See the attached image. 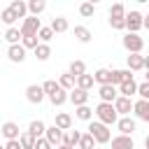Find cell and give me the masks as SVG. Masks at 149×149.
<instances>
[{"label":"cell","mask_w":149,"mask_h":149,"mask_svg":"<svg viewBox=\"0 0 149 149\" xmlns=\"http://www.w3.org/2000/svg\"><path fill=\"white\" fill-rule=\"evenodd\" d=\"M86 133L95 140V144H107V142L112 140L109 126H105V123H100V121H91V123H88V128H86Z\"/></svg>","instance_id":"1"},{"label":"cell","mask_w":149,"mask_h":149,"mask_svg":"<svg viewBox=\"0 0 149 149\" xmlns=\"http://www.w3.org/2000/svg\"><path fill=\"white\" fill-rule=\"evenodd\" d=\"M93 112H95L98 121H100V123H105V126H112V123H116V121H119V114H116V109H114V105H112V102H100Z\"/></svg>","instance_id":"2"},{"label":"cell","mask_w":149,"mask_h":149,"mask_svg":"<svg viewBox=\"0 0 149 149\" xmlns=\"http://www.w3.org/2000/svg\"><path fill=\"white\" fill-rule=\"evenodd\" d=\"M121 44H123V49L128 54H142V49H144V40L137 33H126L123 40H121Z\"/></svg>","instance_id":"3"},{"label":"cell","mask_w":149,"mask_h":149,"mask_svg":"<svg viewBox=\"0 0 149 149\" xmlns=\"http://www.w3.org/2000/svg\"><path fill=\"white\" fill-rule=\"evenodd\" d=\"M40 28H42L40 19L28 14V16L21 21V28H19V30H21V35H23V37H33V35H37V33H40Z\"/></svg>","instance_id":"4"},{"label":"cell","mask_w":149,"mask_h":149,"mask_svg":"<svg viewBox=\"0 0 149 149\" xmlns=\"http://www.w3.org/2000/svg\"><path fill=\"white\" fill-rule=\"evenodd\" d=\"M144 16L137 12V9H130V12H126V30L128 33H137L140 28H144Z\"/></svg>","instance_id":"5"},{"label":"cell","mask_w":149,"mask_h":149,"mask_svg":"<svg viewBox=\"0 0 149 149\" xmlns=\"http://www.w3.org/2000/svg\"><path fill=\"white\" fill-rule=\"evenodd\" d=\"M44 98H47V93H44L42 84H30V86L26 88V100H28V102H33V105H40Z\"/></svg>","instance_id":"6"},{"label":"cell","mask_w":149,"mask_h":149,"mask_svg":"<svg viewBox=\"0 0 149 149\" xmlns=\"http://www.w3.org/2000/svg\"><path fill=\"white\" fill-rule=\"evenodd\" d=\"M98 95H100V102H112L119 98V88L114 84H105V86H98Z\"/></svg>","instance_id":"7"},{"label":"cell","mask_w":149,"mask_h":149,"mask_svg":"<svg viewBox=\"0 0 149 149\" xmlns=\"http://www.w3.org/2000/svg\"><path fill=\"white\" fill-rule=\"evenodd\" d=\"M114 109H116L119 116H128V114L133 112V98H123V95H119V98L114 100Z\"/></svg>","instance_id":"8"},{"label":"cell","mask_w":149,"mask_h":149,"mask_svg":"<svg viewBox=\"0 0 149 149\" xmlns=\"http://www.w3.org/2000/svg\"><path fill=\"white\" fill-rule=\"evenodd\" d=\"M0 133H2V137H5L7 142L21 137V133H19V123H14V121H5V123L0 126Z\"/></svg>","instance_id":"9"},{"label":"cell","mask_w":149,"mask_h":149,"mask_svg":"<svg viewBox=\"0 0 149 149\" xmlns=\"http://www.w3.org/2000/svg\"><path fill=\"white\" fill-rule=\"evenodd\" d=\"M133 112L140 121H147L149 123V100H133Z\"/></svg>","instance_id":"10"},{"label":"cell","mask_w":149,"mask_h":149,"mask_svg":"<svg viewBox=\"0 0 149 149\" xmlns=\"http://www.w3.org/2000/svg\"><path fill=\"white\" fill-rule=\"evenodd\" d=\"M44 137L49 140V144H51L54 149L63 144V130H61L58 126H49V128H47V133H44Z\"/></svg>","instance_id":"11"},{"label":"cell","mask_w":149,"mask_h":149,"mask_svg":"<svg viewBox=\"0 0 149 149\" xmlns=\"http://www.w3.org/2000/svg\"><path fill=\"white\" fill-rule=\"evenodd\" d=\"M116 128H119V135H133V133H135V119H130V116H119Z\"/></svg>","instance_id":"12"},{"label":"cell","mask_w":149,"mask_h":149,"mask_svg":"<svg viewBox=\"0 0 149 149\" xmlns=\"http://www.w3.org/2000/svg\"><path fill=\"white\" fill-rule=\"evenodd\" d=\"M7 58H9L12 63H23V61H26V49H23V44H12V47L7 49Z\"/></svg>","instance_id":"13"},{"label":"cell","mask_w":149,"mask_h":149,"mask_svg":"<svg viewBox=\"0 0 149 149\" xmlns=\"http://www.w3.org/2000/svg\"><path fill=\"white\" fill-rule=\"evenodd\" d=\"M88 95H91L88 91H81V88H77V86H74V88L70 91V102H72L74 107H81V105H86V102H88Z\"/></svg>","instance_id":"14"},{"label":"cell","mask_w":149,"mask_h":149,"mask_svg":"<svg viewBox=\"0 0 149 149\" xmlns=\"http://www.w3.org/2000/svg\"><path fill=\"white\" fill-rule=\"evenodd\" d=\"M109 142H112V149H135L130 135H114Z\"/></svg>","instance_id":"15"},{"label":"cell","mask_w":149,"mask_h":149,"mask_svg":"<svg viewBox=\"0 0 149 149\" xmlns=\"http://www.w3.org/2000/svg\"><path fill=\"white\" fill-rule=\"evenodd\" d=\"M126 63H128V70H130V72L144 70V56H142V54H128Z\"/></svg>","instance_id":"16"},{"label":"cell","mask_w":149,"mask_h":149,"mask_svg":"<svg viewBox=\"0 0 149 149\" xmlns=\"http://www.w3.org/2000/svg\"><path fill=\"white\" fill-rule=\"evenodd\" d=\"M47 98L51 100V105H54V107H61V105H65V102L70 100V93H68L65 88H61V86H58V88H56L51 95H47Z\"/></svg>","instance_id":"17"},{"label":"cell","mask_w":149,"mask_h":149,"mask_svg":"<svg viewBox=\"0 0 149 149\" xmlns=\"http://www.w3.org/2000/svg\"><path fill=\"white\" fill-rule=\"evenodd\" d=\"M133 79V72L126 68V70H112V84L114 86H121V84H126V81H130Z\"/></svg>","instance_id":"18"},{"label":"cell","mask_w":149,"mask_h":149,"mask_svg":"<svg viewBox=\"0 0 149 149\" xmlns=\"http://www.w3.org/2000/svg\"><path fill=\"white\" fill-rule=\"evenodd\" d=\"M54 126H58L63 133H65V130H72V116H70L68 112H58L56 119H54Z\"/></svg>","instance_id":"19"},{"label":"cell","mask_w":149,"mask_h":149,"mask_svg":"<svg viewBox=\"0 0 149 149\" xmlns=\"http://www.w3.org/2000/svg\"><path fill=\"white\" fill-rule=\"evenodd\" d=\"M9 9L16 14V19H26L28 16V2H23V0H12Z\"/></svg>","instance_id":"20"},{"label":"cell","mask_w":149,"mask_h":149,"mask_svg":"<svg viewBox=\"0 0 149 149\" xmlns=\"http://www.w3.org/2000/svg\"><path fill=\"white\" fill-rule=\"evenodd\" d=\"M93 79H95V84H98V86L112 84V70H107V68H100V70H95V72H93Z\"/></svg>","instance_id":"21"},{"label":"cell","mask_w":149,"mask_h":149,"mask_svg":"<svg viewBox=\"0 0 149 149\" xmlns=\"http://www.w3.org/2000/svg\"><path fill=\"white\" fill-rule=\"evenodd\" d=\"M28 133H30V135H33L35 140L44 137V133H47V126H44V121H40V119L30 121V126H28Z\"/></svg>","instance_id":"22"},{"label":"cell","mask_w":149,"mask_h":149,"mask_svg":"<svg viewBox=\"0 0 149 149\" xmlns=\"http://www.w3.org/2000/svg\"><path fill=\"white\" fill-rule=\"evenodd\" d=\"M51 30H54V35H56V33H68V30H70L68 19H65V16H54V19H51Z\"/></svg>","instance_id":"23"},{"label":"cell","mask_w":149,"mask_h":149,"mask_svg":"<svg viewBox=\"0 0 149 149\" xmlns=\"http://www.w3.org/2000/svg\"><path fill=\"white\" fill-rule=\"evenodd\" d=\"M116 88H119V95H123V98H133V95L137 93V81L130 79V81H126V84H121V86H116Z\"/></svg>","instance_id":"24"},{"label":"cell","mask_w":149,"mask_h":149,"mask_svg":"<svg viewBox=\"0 0 149 149\" xmlns=\"http://www.w3.org/2000/svg\"><path fill=\"white\" fill-rule=\"evenodd\" d=\"M79 140H81L79 130H65L63 133V144L65 147H79Z\"/></svg>","instance_id":"25"},{"label":"cell","mask_w":149,"mask_h":149,"mask_svg":"<svg viewBox=\"0 0 149 149\" xmlns=\"http://www.w3.org/2000/svg\"><path fill=\"white\" fill-rule=\"evenodd\" d=\"M58 86H61V88H65V91L70 93V91H72V88L77 86V79H74V77H72L70 72H63V74L58 77Z\"/></svg>","instance_id":"26"},{"label":"cell","mask_w":149,"mask_h":149,"mask_svg":"<svg viewBox=\"0 0 149 149\" xmlns=\"http://www.w3.org/2000/svg\"><path fill=\"white\" fill-rule=\"evenodd\" d=\"M93 114H95V112H93L88 105L74 107V116H77V119H81V121H88V123H91V121H93Z\"/></svg>","instance_id":"27"},{"label":"cell","mask_w":149,"mask_h":149,"mask_svg":"<svg viewBox=\"0 0 149 149\" xmlns=\"http://www.w3.org/2000/svg\"><path fill=\"white\" fill-rule=\"evenodd\" d=\"M44 9H47V2H44V0H28V12H30V16H40Z\"/></svg>","instance_id":"28"},{"label":"cell","mask_w":149,"mask_h":149,"mask_svg":"<svg viewBox=\"0 0 149 149\" xmlns=\"http://www.w3.org/2000/svg\"><path fill=\"white\" fill-rule=\"evenodd\" d=\"M74 37H77L81 44H88L93 35H91V30H88L86 26H74Z\"/></svg>","instance_id":"29"},{"label":"cell","mask_w":149,"mask_h":149,"mask_svg":"<svg viewBox=\"0 0 149 149\" xmlns=\"http://www.w3.org/2000/svg\"><path fill=\"white\" fill-rule=\"evenodd\" d=\"M5 40H7V42H9V47H12V44H21L23 35H21V30H19V28H7V30H5Z\"/></svg>","instance_id":"30"},{"label":"cell","mask_w":149,"mask_h":149,"mask_svg":"<svg viewBox=\"0 0 149 149\" xmlns=\"http://www.w3.org/2000/svg\"><path fill=\"white\" fill-rule=\"evenodd\" d=\"M68 72L77 79V77L86 74V63H84V61H72V63H70V68H68Z\"/></svg>","instance_id":"31"},{"label":"cell","mask_w":149,"mask_h":149,"mask_svg":"<svg viewBox=\"0 0 149 149\" xmlns=\"http://www.w3.org/2000/svg\"><path fill=\"white\" fill-rule=\"evenodd\" d=\"M93 84H95L93 74H81V77H77V88H81V91H91Z\"/></svg>","instance_id":"32"},{"label":"cell","mask_w":149,"mask_h":149,"mask_svg":"<svg viewBox=\"0 0 149 149\" xmlns=\"http://www.w3.org/2000/svg\"><path fill=\"white\" fill-rule=\"evenodd\" d=\"M0 21L2 23H7L9 28H14V21H16V14L9 9V7H5V9H0Z\"/></svg>","instance_id":"33"},{"label":"cell","mask_w":149,"mask_h":149,"mask_svg":"<svg viewBox=\"0 0 149 149\" xmlns=\"http://www.w3.org/2000/svg\"><path fill=\"white\" fill-rule=\"evenodd\" d=\"M109 19H126V7L121 2H114L109 7Z\"/></svg>","instance_id":"34"},{"label":"cell","mask_w":149,"mask_h":149,"mask_svg":"<svg viewBox=\"0 0 149 149\" xmlns=\"http://www.w3.org/2000/svg\"><path fill=\"white\" fill-rule=\"evenodd\" d=\"M35 56H37V61H47V58L51 56V47L44 44V42H40L37 49H35Z\"/></svg>","instance_id":"35"},{"label":"cell","mask_w":149,"mask_h":149,"mask_svg":"<svg viewBox=\"0 0 149 149\" xmlns=\"http://www.w3.org/2000/svg\"><path fill=\"white\" fill-rule=\"evenodd\" d=\"M19 142H21V147H23V149H35V142H37V140H35V137H33V135L26 130V133H21Z\"/></svg>","instance_id":"36"},{"label":"cell","mask_w":149,"mask_h":149,"mask_svg":"<svg viewBox=\"0 0 149 149\" xmlns=\"http://www.w3.org/2000/svg\"><path fill=\"white\" fill-rule=\"evenodd\" d=\"M79 14H81L84 19L93 16V14H95V5H93V2H81V5H79Z\"/></svg>","instance_id":"37"},{"label":"cell","mask_w":149,"mask_h":149,"mask_svg":"<svg viewBox=\"0 0 149 149\" xmlns=\"http://www.w3.org/2000/svg\"><path fill=\"white\" fill-rule=\"evenodd\" d=\"M37 37H40V42L49 44V40L54 37V30H51V26H42V28H40V33H37Z\"/></svg>","instance_id":"38"},{"label":"cell","mask_w":149,"mask_h":149,"mask_svg":"<svg viewBox=\"0 0 149 149\" xmlns=\"http://www.w3.org/2000/svg\"><path fill=\"white\" fill-rule=\"evenodd\" d=\"M79 149H95V140H93L88 133H81V140H79Z\"/></svg>","instance_id":"39"},{"label":"cell","mask_w":149,"mask_h":149,"mask_svg":"<svg viewBox=\"0 0 149 149\" xmlns=\"http://www.w3.org/2000/svg\"><path fill=\"white\" fill-rule=\"evenodd\" d=\"M21 44H23V49H26V51H28V49H33V51H35V49H37V44H40V37H37V35H33V37H23V40H21Z\"/></svg>","instance_id":"40"},{"label":"cell","mask_w":149,"mask_h":149,"mask_svg":"<svg viewBox=\"0 0 149 149\" xmlns=\"http://www.w3.org/2000/svg\"><path fill=\"white\" fill-rule=\"evenodd\" d=\"M42 88H44V93H47V95H51V93L58 88V81H56V79H47V81L42 84Z\"/></svg>","instance_id":"41"},{"label":"cell","mask_w":149,"mask_h":149,"mask_svg":"<svg viewBox=\"0 0 149 149\" xmlns=\"http://www.w3.org/2000/svg\"><path fill=\"white\" fill-rule=\"evenodd\" d=\"M137 95H140L142 100H149V81L137 84Z\"/></svg>","instance_id":"42"},{"label":"cell","mask_w":149,"mask_h":149,"mask_svg":"<svg viewBox=\"0 0 149 149\" xmlns=\"http://www.w3.org/2000/svg\"><path fill=\"white\" fill-rule=\"evenodd\" d=\"M109 26L114 30H123L126 28V19H109Z\"/></svg>","instance_id":"43"},{"label":"cell","mask_w":149,"mask_h":149,"mask_svg":"<svg viewBox=\"0 0 149 149\" xmlns=\"http://www.w3.org/2000/svg\"><path fill=\"white\" fill-rule=\"evenodd\" d=\"M35 149H54V147L49 144V140H47V137H40V140L35 142Z\"/></svg>","instance_id":"44"},{"label":"cell","mask_w":149,"mask_h":149,"mask_svg":"<svg viewBox=\"0 0 149 149\" xmlns=\"http://www.w3.org/2000/svg\"><path fill=\"white\" fill-rule=\"evenodd\" d=\"M5 149H23V147L19 140H9V142H5Z\"/></svg>","instance_id":"45"},{"label":"cell","mask_w":149,"mask_h":149,"mask_svg":"<svg viewBox=\"0 0 149 149\" xmlns=\"http://www.w3.org/2000/svg\"><path fill=\"white\" fill-rule=\"evenodd\" d=\"M142 23H144V28L149 30V14H144V21H142Z\"/></svg>","instance_id":"46"},{"label":"cell","mask_w":149,"mask_h":149,"mask_svg":"<svg viewBox=\"0 0 149 149\" xmlns=\"http://www.w3.org/2000/svg\"><path fill=\"white\" fill-rule=\"evenodd\" d=\"M144 70H149V56H144Z\"/></svg>","instance_id":"47"},{"label":"cell","mask_w":149,"mask_h":149,"mask_svg":"<svg viewBox=\"0 0 149 149\" xmlns=\"http://www.w3.org/2000/svg\"><path fill=\"white\" fill-rule=\"evenodd\" d=\"M144 149H149V135L144 137Z\"/></svg>","instance_id":"48"},{"label":"cell","mask_w":149,"mask_h":149,"mask_svg":"<svg viewBox=\"0 0 149 149\" xmlns=\"http://www.w3.org/2000/svg\"><path fill=\"white\" fill-rule=\"evenodd\" d=\"M61 149H77V147H65V144H61Z\"/></svg>","instance_id":"49"},{"label":"cell","mask_w":149,"mask_h":149,"mask_svg":"<svg viewBox=\"0 0 149 149\" xmlns=\"http://www.w3.org/2000/svg\"><path fill=\"white\" fill-rule=\"evenodd\" d=\"M144 77H147V79H144V81H149V70H147V74H144Z\"/></svg>","instance_id":"50"},{"label":"cell","mask_w":149,"mask_h":149,"mask_svg":"<svg viewBox=\"0 0 149 149\" xmlns=\"http://www.w3.org/2000/svg\"><path fill=\"white\" fill-rule=\"evenodd\" d=\"M0 149H5V144H0Z\"/></svg>","instance_id":"51"},{"label":"cell","mask_w":149,"mask_h":149,"mask_svg":"<svg viewBox=\"0 0 149 149\" xmlns=\"http://www.w3.org/2000/svg\"><path fill=\"white\" fill-rule=\"evenodd\" d=\"M56 149H61V147H56Z\"/></svg>","instance_id":"52"},{"label":"cell","mask_w":149,"mask_h":149,"mask_svg":"<svg viewBox=\"0 0 149 149\" xmlns=\"http://www.w3.org/2000/svg\"><path fill=\"white\" fill-rule=\"evenodd\" d=\"M0 135H2V133H0Z\"/></svg>","instance_id":"53"}]
</instances>
